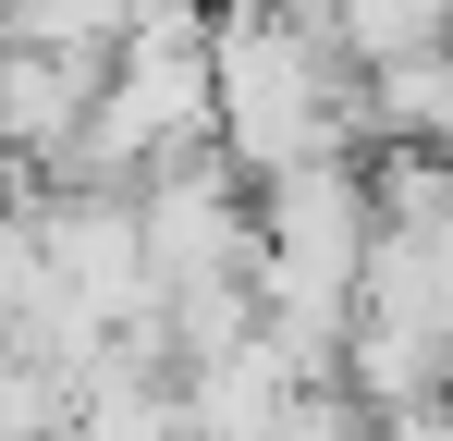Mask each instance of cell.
<instances>
[{
  "instance_id": "obj_3",
  "label": "cell",
  "mask_w": 453,
  "mask_h": 441,
  "mask_svg": "<svg viewBox=\"0 0 453 441\" xmlns=\"http://www.w3.org/2000/svg\"><path fill=\"white\" fill-rule=\"evenodd\" d=\"M319 25H331V50L368 74L392 50H441L453 37V0H319Z\"/></svg>"
},
{
  "instance_id": "obj_2",
  "label": "cell",
  "mask_w": 453,
  "mask_h": 441,
  "mask_svg": "<svg viewBox=\"0 0 453 441\" xmlns=\"http://www.w3.org/2000/svg\"><path fill=\"white\" fill-rule=\"evenodd\" d=\"M356 147H453V37L356 74Z\"/></svg>"
},
{
  "instance_id": "obj_1",
  "label": "cell",
  "mask_w": 453,
  "mask_h": 441,
  "mask_svg": "<svg viewBox=\"0 0 453 441\" xmlns=\"http://www.w3.org/2000/svg\"><path fill=\"white\" fill-rule=\"evenodd\" d=\"M209 135L245 184L356 147V62L331 50L319 0H221L209 12Z\"/></svg>"
}]
</instances>
